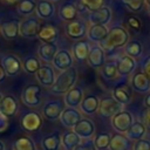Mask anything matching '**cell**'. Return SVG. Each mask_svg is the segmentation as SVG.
Masks as SVG:
<instances>
[{
	"label": "cell",
	"instance_id": "f5cc1de1",
	"mask_svg": "<svg viewBox=\"0 0 150 150\" xmlns=\"http://www.w3.org/2000/svg\"><path fill=\"white\" fill-rule=\"evenodd\" d=\"M0 150H5V143L2 141H0Z\"/></svg>",
	"mask_w": 150,
	"mask_h": 150
},
{
	"label": "cell",
	"instance_id": "836d02e7",
	"mask_svg": "<svg viewBox=\"0 0 150 150\" xmlns=\"http://www.w3.org/2000/svg\"><path fill=\"white\" fill-rule=\"evenodd\" d=\"M124 52H125V55L135 59V57H138L142 55L143 46L137 40H129V42L124 46Z\"/></svg>",
	"mask_w": 150,
	"mask_h": 150
},
{
	"label": "cell",
	"instance_id": "9a60e30c",
	"mask_svg": "<svg viewBox=\"0 0 150 150\" xmlns=\"http://www.w3.org/2000/svg\"><path fill=\"white\" fill-rule=\"evenodd\" d=\"M87 61H88V64L94 69H98V68H102L104 66V63H105V53L100 47V45L90 47Z\"/></svg>",
	"mask_w": 150,
	"mask_h": 150
},
{
	"label": "cell",
	"instance_id": "7c38bea8",
	"mask_svg": "<svg viewBox=\"0 0 150 150\" xmlns=\"http://www.w3.org/2000/svg\"><path fill=\"white\" fill-rule=\"evenodd\" d=\"M36 76V80L39 81V83L43 87H49L52 88L55 80H56V76H55V71L53 69L52 66L49 64H43L39 68V70L36 71L35 74Z\"/></svg>",
	"mask_w": 150,
	"mask_h": 150
},
{
	"label": "cell",
	"instance_id": "9f6ffc18",
	"mask_svg": "<svg viewBox=\"0 0 150 150\" xmlns=\"http://www.w3.org/2000/svg\"><path fill=\"white\" fill-rule=\"evenodd\" d=\"M49 1H60V0H49Z\"/></svg>",
	"mask_w": 150,
	"mask_h": 150
},
{
	"label": "cell",
	"instance_id": "f1b7e54d",
	"mask_svg": "<svg viewBox=\"0 0 150 150\" xmlns=\"http://www.w3.org/2000/svg\"><path fill=\"white\" fill-rule=\"evenodd\" d=\"M0 111L7 117L15 115L18 111V101L15 100V97H13L11 95L4 96L2 102L0 104Z\"/></svg>",
	"mask_w": 150,
	"mask_h": 150
},
{
	"label": "cell",
	"instance_id": "d590c367",
	"mask_svg": "<svg viewBox=\"0 0 150 150\" xmlns=\"http://www.w3.org/2000/svg\"><path fill=\"white\" fill-rule=\"evenodd\" d=\"M101 75L107 81H114L118 76L116 63H114V62H107V63H104V66L101 69Z\"/></svg>",
	"mask_w": 150,
	"mask_h": 150
},
{
	"label": "cell",
	"instance_id": "f6af8a7d",
	"mask_svg": "<svg viewBox=\"0 0 150 150\" xmlns=\"http://www.w3.org/2000/svg\"><path fill=\"white\" fill-rule=\"evenodd\" d=\"M128 25H129L131 28H134L135 30H138V29L141 28V26H142L141 21H139L138 18H136V16H129V18H128Z\"/></svg>",
	"mask_w": 150,
	"mask_h": 150
},
{
	"label": "cell",
	"instance_id": "ac0fdd59",
	"mask_svg": "<svg viewBox=\"0 0 150 150\" xmlns=\"http://www.w3.org/2000/svg\"><path fill=\"white\" fill-rule=\"evenodd\" d=\"M130 83H131L130 87L137 93L145 94L150 91V79L143 71H138L134 74Z\"/></svg>",
	"mask_w": 150,
	"mask_h": 150
},
{
	"label": "cell",
	"instance_id": "ab89813d",
	"mask_svg": "<svg viewBox=\"0 0 150 150\" xmlns=\"http://www.w3.org/2000/svg\"><path fill=\"white\" fill-rule=\"evenodd\" d=\"M122 4L130 12L137 13V12H139L143 8V6L145 4V0H122Z\"/></svg>",
	"mask_w": 150,
	"mask_h": 150
},
{
	"label": "cell",
	"instance_id": "6da1fadb",
	"mask_svg": "<svg viewBox=\"0 0 150 150\" xmlns=\"http://www.w3.org/2000/svg\"><path fill=\"white\" fill-rule=\"evenodd\" d=\"M129 42V33L121 26H115L109 29L107 38L100 42V47L104 52H112L116 48L124 47Z\"/></svg>",
	"mask_w": 150,
	"mask_h": 150
},
{
	"label": "cell",
	"instance_id": "1f68e13d",
	"mask_svg": "<svg viewBox=\"0 0 150 150\" xmlns=\"http://www.w3.org/2000/svg\"><path fill=\"white\" fill-rule=\"evenodd\" d=\"M77 15V11H76V6L73 2H64L60 6L59 8V16L61 20L63 21H74L75 18Z\"/></svg>",
	"mask_w": 150,
	"mask_h": 150
},
{
	"label": "cell",
	"instance_id": "f35d334b",
	"mask_svg": "<svg viewBox=\"0 0 150 150\" xmlns=\"http://www.w3.org/2000/svg\"><path fill=\"white\" fill-rule=\"evenodd\" d=\"M40 67L41 66H40L39 60L34 56H28L23 61V69L28 74H36V71L39 70Z\"/></svg>",
	"mask_w": 150,
	"mask_h": 150
},
{
	"label": "cell",
	"instance_id": "6f0895ef",
	"mask_svg": "<svg viewBox=\"0 0 150 150\" xmlns=\"http://www.w3.org/2000/svg\"><path fill=\"white\" fill-rule=\"evenodd\" d=\"M149 15H150V7H149Z\"/></svg>",
	"mask_w": 150,
	"mask_h": 150
},
{
	"label": "cell",
	"instance_id": "db71d44e",
	"mask_svg": "<svg viewBox=\"0 0 150 150\" xmlns=\"http://www.w3.org/2000/svg\"><path fill=\"white\" fill-rule=\"evenodd\" d=\"M2 98H4V96H2V94L0 93V104H1V102H2Z\"/></svg>",
	"mask_w": 150,
	"mask_h": 150
},
{
	"label": "cell",
	"instance_id": "cb8c5ba5",
	"mask_svg": "<svg viewBox=\"0 0 150 150\" xmlns=\"http://www.w3.org/2000/svg\"><path fill=\"white\" fill-rule=\"evenodd\" d=\"M19 29H20V22L18 20H8L2 22L0 26L1 34L7 40L15 39L19 35Z\"/></svg>",
	"mask_w": 150,
	"mask_h": 150
},
{
	"label": "cell",
	"instance_id": "484cf974",
	"mask_svg": "<svg viewBox=\"0 0 150 150\" xmlns=\"http://www.w3.org/2000/svg\"><path fill=\"white\" fill-rule=\"evenodd\" d=\"M131 141L123 134H115L111 136V142L109 145L110 150H131Z\"/></svg>",
	"mask_w": 150,
	"mask_h": 150
},
{
	"label": "cell",
	"instance_id": "e575fe53",
	"mask_svg": "<svg viewBox=\"0 0 150 150\" xmlns=\"http://www.w3.org/2000/svg\"><path fill=\"white\" fill-rule=\"evenodd\" d=\"M111 142V135L109 132H100L94 138V144L96 150H107L109 149Z\"/></svg>",
	"mask_w": 150,
	"mask_h": 150
},
{
	"label": "cell",
	"instance_id": "e0dca14e",
	"mask_svg": "<svg viewBox=\"0 0 150 150\" xmlns=\"http://www.w3.org/2000/svg\"><path fill=\"white\" fill-rule=\"evenodd\" d=\"M42 125V117L35 111L26 112L21 118V127L27 131H36Z\"/></svg>",
	"mask_w": 150,
	"mask_h": 150
},
{
	"label": "cell",
	"instance_id": "d6a6232c",
	"mask_svg": "<svg viewBox=\"0 0 150 150\" xmlns=\"http://www.w3.org/2000/svg\"><path fill=\"white\" fill-rule=\"evenodd\" d=\"M42 148L43 150H60L61 146V137L57 132L46 136L42 139Z\"/></svg>",
	"mask_w": 150,
	"mask_h": 150
},
{
	"label": "cell",
	"instance_id": "5bb4252c",
	"mask_svg": "<svg viewBox=\"0 0 150 150\" xmlns=\"http://www.w3.org/2000/svg\"><path fill=\"white\" fill-rule=\"evenodd\" d=\"M89 21L91 25H104L109 23L111 19V9L108 6H102L98 9L89 12Z\"/></svg>",
	"mask_w": 150,
	"mask_h": 150
},
{
	"label": "cell",
	"instance_id": "ffe728a7",
	"mask_svg": "<svg viewBox=\"0 0 150 150\" xmlns=\"http://www.w3.org/2000/svg\"><path fill=\"white\" fill-rule=\"evenodd\" d=\"M98 105H100V98L94 94H88L83 97L80 104V109L81 112H83L84 115H94L98 110Z\"/></svg>",
	"mask_w": 150,
	"mask_h": 150
},
{
	"label": "cell",
	"instance_id": "f546056e",
	"mask_svg": "<svg viewBox=\"0 0 150 150\" xmlns=\"http://www.w3.org/2000/svg\"><path fill=\"white\" fill-rule=\"evenodd\" d=\"M82 139L74 132V130H67L62 134L61 144L64 150H74L76 145H79Z\"/></svg>",
	"mask_w": 150,
	"mask_h": 150
},
{
	"label": "cell",
	"instance_id": "4fadbf2b",
	"mask_svg": "<svg viewBox=\"0 0 150 150\" xmlns=\"http://www.w3.org/2000/svg\"><path fill=\"white\" fill-rule=\"evenodd\" d=\"M73 130L82 141L91 139V137L95 134V124L89 118H82Z\"/></svg>",
	"mask_w": 150,
	"mask_h": 150
},
{
	"label": "cell",
	"instance_id": "52a82bcc",
	"mask_svg": "<svg viewBox=\"0 0 150 150\" xmlns=\"http://www.w3.org/2000/svg\"><path fill=\"white\" fill-rule=\"evenodd\" d=\"M64 102L59 101V100H52L45 103L43 108H42V114L43 117L47 118L48 121H56L57 118H60L62 111L64 110Z\"/></svg>",
	"mask_w": 150,
	"mask_h": 150
},
{
	"label": "cell",
	"instance_id": "30bf717a",
	"mask_svg": "<svg viewBox=\"0 0 150 150\" xmlns=\"http://www.w3.org/2000/svg\"><path fill=\"white\" fill-rule=\"evenodd\" d=\"M87 26H86V22L82 21V20H74V21H70L67 26H66V34L69 39L71 40H81L84 35H87Z\"/></svg>",
	"mask_w": 150,
	"mask_h": 150
},
{
	"label": "cell",
	"instance_id": "681fc988",
	"mask_svg": "<svg viewBox=\"0 0 150 150\" xmlns=\"http://www.w3.org/2000/svg\"><path fill=\"white\" fill-rule=\"evenodd\" d=\"M6 73H5V70H4V68L1 67V64H0V82H2V81H5V79H6Z\"/></svg>",
	"mask_w": 150,
	"mask_h": 150
},
{
	"label": "cell",
	"instance_id": "603a6c76",
	"mask_svg": "<svg viewBox=\"0 0 150 150\" xmlns=\"http://www.w3.org/2000/svg\"><path fill=\"white\" fill-rule=\"evenodd\" d=\"M109 33V28L104 25H91L87 30V36L89 41L93 42H101L103 41Z\"/></svg>",
	"mask_w": 150,
	"mask_h": 150
},
{
	"label": "cell",
	"instance_id": "83f0119b",
	"mask_svg": "<svg viewBox=\"0 0 150 150\" xmlns=\"http://www.w3.org/2000/svg\"><path fill=\"white\" fill-rule=\"evenodd\" d=\"M57 53V46L56 43H42L39 49H38V54L39 57L45 61L46 63L48 62H53L54 56Z\"/></svg>",
	"mask_w": 150,
	"mask_h": 150
},
{
	"label": "cell",
	"instance_id": "3957f363",
	"mask_svg": "<svg viewBox=\"0 0 150 150\" xmlns=\"http://www.w3.org/2000/svg\"><path fill=\"white\" fill-rule=\"evenodd\" d=\"M123 105L118 103L112 96H105L100 100V105H98V115L103 118H109L114 117L117 112H120Z\"/></svg>",
	"mask_w": 150,
	"mask_h": 150
},
{
	"label": "cell",
	"instance_id": "7bdbcfd3",
	"mask_svg": "<svg viewBox=\"0 0 150 150\" xmlns=\"http://www.w3.org/2000/svg\"><path fill=\"white\" fill-rule=\"evenodd\" d=\"M74 150H96L95 144H94V139H86V141H82L79 145L75 146Z\"/></svg>",
	"mask_w": 150,
	"mask_h": 150
},
{
	"label": "cell",
	"instance_id": "b9f144b4",
	"mask_svg": "<svg viewBox=\"0 0 150 150\" xmlns=\"http://www.w3.org/2000/svg\"><path fill=\"white\" fill-rule=\"evenodd\" d=\"M132 150H150V139L142 138L132 144Z\"/></svg>",
	"mask_w": 150,
	"mask_h": 150
},
{
	"label": "cell",
	"instance_id": "44dd1931",
	"mask_svg": "<svg viewBox=\"0 0 150 150\" xmlns=\"http://www.w3.org/2000/svg\"><path fill=\"white\" fill-rule=\"evenodd\" d=\"M112 97L122 105L129 104L131 101V87L128 84H117L112 89Z\"/></svg>",
	"mask_w": 150,
	"mask_h": 150
},
{
	"label": "cell",
	"instance_id": "60d3db41",
	"mask_svg": "<svg viewBox=\"0 0 150 150\" xmlns=\"http://www.w3.org/2000/svg\"><path fill=\"white\" fill-rule=\"evenodd\" d=\"M80 1L86 6V8L89 12L98 9L100 7L103 6V2H104V0H80Z\"/></svg>",
	"mask_w": 150,
	"mask_h": 150
},
{
	"label": "cell",
	"instance_id": "4316f807",
	"mask_svg": "<svg viewBox=\"0 0 150 150\" xmlns=\"http://www.w3.org/2000/svg\"><path fill=\"white\" fill-rule=\"evenodd\" d=\"M36 14L40 19H49L55 13V6L49 0H40L36 4Z\"/></svg>",
	"mask_w": 150,
	"mask_h": 150
},
{
	"label": "cell",
	"instance_id": "680465c9",
	"mask_svg": "<svg viewBox=\"0 0 150 150\" xmlns=\"http://www.w3.org/2000/svg\"><path fill=\"white\" fill-rule=\"evenodd\" d=\"M11 150H12V149H11Z\"/></svg>",
	"mask_w": 150,
	"mask_h": 150
},
{
	"label": "cell",
	"instance_id": "7dc6e473",
	"mask_svg": "<svg viewBox=\"0 0 150 150\" xmlns=\"http://www.w3.org/2000/svg\"><path fill=\"white\" fill-rule=\"evenodd\" d=\"M143 123L146 130H150V108H146L143 114Z\"/></svg>",
	"mask_w": 150,
	"mask_h": 150
},
{
	"label": "cell",
	"instance_id": "d6986e66",
	"mask_svg": "<svg viewBox=\"0 0 150 150\" xmlns=\"http://www.w3.org/2000/svg\"><path fill=\"white\" fill-rule=\"evenodd\" d=\"M83 97H84V94H83L82 88L75 86L74 88H71V89L64 95L63 102H64L66 107H68V108H75V109H76L77 107H80V104H81Z\"/></svg>",
	"mask_w": 150,
	"mask_h": 150
},
{
	"label": "cell",
	"instance_id": "d4e9b609",
	"mask_svg": "<svg viewBox=\"0 0 150 150\" xmlns=\"http://www.w3.org/2000/svg\"><path fill=\"white\" fill-rule=\"evenodd\" d=\"M59 32L56 27L52 25H45L40 28V32L38 34V38L43 42V43H55L57 40Z\"/></svg>",
	"mask_w": 150,
	"mask_h": 150
},
{
	"label": "cell",
	"instance_id": "bcb514c9",
	"mask_svg": "<svg viewBox=\"0 0 150 150\" xmlns=\"http://www.w3.org/2000/svg\"><path fill=\"white\" fill-rule=\"evenodd\" d=\"M8 127V117L5 116L1 111H0V132L5 131Z\"/></svg>",
	"mask_w": 150,
	"mask_h": 150
},
{
	"label": "cell",
	"instance_id": "f907efd6",
	"mask_svg": "<svg viewBox=\"0 0 150 150\" xmlns=\"http://www.w3.org/2000/svg\"><path fill=\"white\" fill-rule=\"evenodd\" d=\"M144 104H145L146 108H150V93L146 94V96L144 98Z\"/></svg>",
	"mask_w": 150,
	"mask_h": 150
},
{
	"label": "cell",
	"instance_id": "7402d4cb",
	"mask_svg": "<svg viewBox=\"0 0 150 150\" xmlns=\"http://www.w3.org/2000/svg\"><path fill=\"white\" fill-rule=\"evenodd\" d=\"M71 50H73V57H75L76 61L82 62V61L87 60V57H88V54L90 50V45L86 40H79L73 43Z\"/></svg>",
	"mask_w": 150,
	"mask_h": 150
},
{
	"label": "cell",
	"instance_id": "c3c4849f",
	"mask_svg": "<svg viewBox=\"0 0 150 150\" xmlns=\"http://www.w3.org/2000/svg\"><path fill=\"white\" fill-rule=\"evenodd\" d=\"M75 6H76V11H81V12H86V11H88V9L86 8V6H84L81 1H80L77 5H75Z\"/></svg>",
	"mask_w": 150,
	"mask_h": 150
},
{
	"label": "cell",
	"instance_id": "5b68a950",
	"mask_svg": "<svg viewBox=\"0 0 150 150\" xmlns=\"http://www.w3.org/2000/svg\"><path fill=\"white\" fill-rule=\"evenodd\" d=\"M21 100L25 105L29 108H36L41 103V88L39 84H29L27 86L22 94Z\"/></svg>",
	"mask_w": 150,
	"mask_h": 150
},
{
	"label": "cell",
	"instance_id": "7a4b0ae2",
	"mask_svg": "<svg viewBox=\"0 0 150 150\" xmlns=\"http://www.w3.org/2000/svg\"><path fill=\"white\" fill-rule=\"evenodd\" d=\"M76 81H77V69L73 66L69 69L63 70L57 75L50 90L53 94L56 95H63V94L66 95L71 88L75 87Z\"/></svg>",
	"mask_w": 150,
	"mask_h": 150
},
{
	"label": "cell",
	"instance_id": "8992f818",
	"mask_svg": "<svg viewBox=\"0 0 150 150\" xmlns=\"http://www.w3.org/2000/svg\"><path fill=\"white\" fill-rule=\"evenodd\" d=\"M40 28H41V26H40L39 19L35 16H30V18L23 20L22 22H20L19 35H21L22 38H26V39H32V38L38 36Z\"/></svg>",
	"mask_w": 150,
	"mask_h": 150
},
{
	"label": "cell",
	"instance_id": "816d5d0a",
	"mask_svg": "<svg viewBox=\"0 0 150 150\" xmlns=\"http://www.w3.org/2000/svg\"><path fill=\"white\" fill-rule=\"evenodd\" d=\"M7 4H16V2H19V0H5Z\"/></svg>",
	"mask_w": 150,
	"mask_h": 150
},
{
	"label": "cell",
	"instance_id": "ee69618b",
	"mask_svg": "<svg viewBox=\"0 0 150 150\" xmlns=\"http://www.w3.org/2000/svg\"><path fill=\"white\" fill-rule=\"evenodd\" d=\"M141 67H142V71L150 79V55L144 57V60L142 61Z\"/></svg>",
	"mask_w": 150,
	"mask_h": 150
},
{
	"label": "cell",
	"instance_id": "9c48e42d",
	"mask_svg": "<svg viewBox=\"0 0 150 150\" xmlns=\"http://www.w3.org/2000/svg\"><path fill=\"white\" fill-rule=\"evenodd\" d=\"M0 64L4 68L7 76H14V75L19 74L22 68L20 59L13 54H7V55L2 56Z\"/></svg>",
	"mask_w": 150,
	"mask_h": 150
},
{
	"label": "cell",
	"instance_id": "2e32d148",
	"mask_svg": "<svg viewBox=\"0 0 150 150\" xmlns=\"http://www.w3.org/2000/svg\"><path fill=\"white\" fill-rule=\"evenodd\" d=\"M116 67H117V71H118V75L120 76H123V77H127L129 75H131L136 67H137V62L134 57H130L128 55H124V56H121L117 62H116Z\"/></svg>",
	"mask_w": 150,
	"mask_h": 150
},
{
	"label": "cell",
	"instance_id": "74e56055",
	"mask_svg": "<svg viewBox=\"0 0 150 150\" xmlns=\"http://www.w3.org/2000/svg\"><path fill=\"white\" fill-rule=\"evenodd\" d=\"M14 150H36L35 143L27 136L19 137L14 143Z\"/></svg>",
	"mask_w": 150,
	"mask_h": 150
},
{
	"label": "cell",
	"instance_id": "4dcf8cb0",
	"mask_svg": "<svg viewBox=\"0 0 150 150\" xmlns=\"http://www.w3.org/2000/svg\"><path fill=\"white\" fill-rule=\"evenodd\" d=\"M145 132H146V128L144 125L143 122L141 121H135L132 123V125L130 127V129L127 131L125 136L132 142V141H138V139H142L144 136H145Z\"/></svg>",
	"mask_w": 150,
	"mask_h": 150
},
{
	"label": "cell",
	"instance_id": "8d00e7d4",
	"mask_svg": "<svg viewBox=\"0 0 150 150\" xmlns=\"http://www.w3.org/2000/svg\"><path fill=\"white\" fill-rule=\"evenodd\" d=\"M16 9L21 15H30L36 11V2L34 0H20Z\"/></svg>",
	"mask_w": 150,
	"mask_h": 150
},
{
	"label": "cell",
	"instance_id": "277c9868",
	"mask_svg": "<svg viewBox=\"0 0 150 150\" xmlns=\"http://www.w3.org/2000/svg\"><path fill=\"white\" fill-rule=\"evenodd\" d=\"M134 122V115L128 110H121L111 118V125L117 134H127Z\"/></svg>",
	"mask_w": 150,
	"mask_h": 150
},
{
	"label": "cell",
	"instance_id": "8fae6325",
	"mask_svg": "<svg viewBox=\"0 0 150 150\" xmlns=\"http://www.w3.org/2000/svg\"><path fill=\"white\" fill-rule=\"evenodd\" d=\"M73 62H74V57L73 54H70L69 50L67 49H60L57 50L56 55L53 59V66L54 68H56L57 70H67L70 67H73Z\"/></svg>",
	"mask_w": 150,
	"mask_h": 150
},
{
	"label": "cell",
	"instance_id": "11a10c76",
	"mask_svg": "<svg viewBox=\"0 0 150 150\" xmlns=\"http://www.w3.org/2000/svg\"><path fill=\"white\" fill-rule=\"evenodd\" d=\"M145 2H146V5L150 7V0H145Z\"/></svg>",
	"mask_w": 150,
	"mask_h": 150
},
{
	"label": "cell",
	"instance_id": "ba28073f",
	"mask_svg": "<svg viewBox=\"0 0 150 150\" xmlns=\"http://www.w3.org/2000/svg\"><path fill=\"white\" fill-rule=\"evenodd\" d=\"M82 114L81 111H79L75 108H64V110L62 111L61 116H60V122L61 124L67 128V129H74L75 125L82 120Z\"/></svg>",
	"mask_w": 150,
	"mask_h": 150
}]
</instances>
